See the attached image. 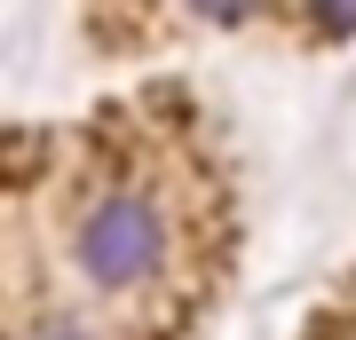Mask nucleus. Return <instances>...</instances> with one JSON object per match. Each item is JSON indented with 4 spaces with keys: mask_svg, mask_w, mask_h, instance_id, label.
<instances>
[{
    "mask_svg": "<svg viewBox=\"0 0 356 340\" xmlns=\"http://www.w3.org/2000/svg\"><path fill=\"white\" fill-rule=\"evenodd\" d=\"M72 261H79V277L103 285V293H135L143 277L166 269V214L143 190H103V198H88L79 222H72Z\"/></svg>",
    "mask_w": 356,
    "mask_h": 340,
    "instance_id": "nucleus-1",
    "label": "nucleus"
},
{
    "mask_svg": "<svg viewBox=\"0 0 356 340\" xmlns=\"http://www.w3.org/2000/svg\"><path fill=\"white\" fill-rule=\"evenodd\" d=\"M24 340H95V332L79 325V316H48V325H32Z\"/></svg>",
    "mask_w": 356,
    "mask_h": 340,
    "instance_id": "nucleus-2",
    "label": "nucleus"
}]
</instances>
